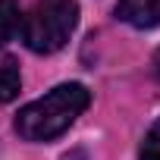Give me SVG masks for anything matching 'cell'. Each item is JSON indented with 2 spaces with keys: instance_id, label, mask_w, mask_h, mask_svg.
<instances>
[{
  "instance_id": "cell-6",
  "label": "cell",
  "mask_w": 160,
  "mask_h": 160,
  "mask_svg": "<svg viewBox=\"0 0 160 160\" xmlns=\"http://www.w3.org/2000/svg\"><path fill=\"white\" fill-rule=\"evenodd\" d=\"M138 160H160V119L148 129V135L141 141V151H138Z\"/></svg>"
},
{
  "instance_id": "cell-1",
  "label": "cell",
  "mask_w": 160,
  "mask_h": 160,
  "mask_svg": "<svg viewBox=\"0 0 160 160\" xmlns=\"http://www.w3.org/2000/svg\"><path fill=\"white\" fill-rule=\"evenodd\" d=\"M91 104V91L78 82H63L44 98L25 104L16 116V132L25 141H50L63 135Z\"/></svg>"
},
{
  "instance_id": "cell-3",
  "label": "cell",
  "mask_w": 160,
  "mask_h": 160,
  "mask_svg": "<svg viewBox=\"0 0 160 160\" xmlns=\"http://www.w3.org/2000/svg\"><path fill=\"white\" fill-rule=\"evenodd\" d=\"M116 16L135 28H154L160 25V0H119Z\"/></svg>"
},
{
  "instance_id": "cell-5",
  "label": "cell",
  "mask_w": 160,
  "mask_h": 160,
  "mask_svg": "<svg viewBox=\"0 0 160 160\" xmlns=\"http://www.w3.org/2000/svg\"><path fill=\"white\" fill-rule=\"evenodd\" d=\"M22 32V10L19 0H0V47Z\"/></svg>"
},
{
  "instance_id": "cell-7",
  "label": "cell",
  "mask_w": 160,
  "mask_h": 160,
  "mask_svg": "<svg viewBox=\"0 0 160 160\" xmlns=\"http://www.w3.org/2000/svg\"><path fill=\"white\" fill-rule=\"evenodd\" d=\"M154 69H157V78H160V53H157V60H154Z\"/></svg>"
},
{
  "instance_id": "cell-4",
  "label": "cell",
  "mask_w": 160,
  "mask_h": 160,
  "mask_svg": "<svg viewBox=\"0 0 160 160\" xmlns=\"http://www.w3.org/2000/svg\"><path fill=\"white\" fill-rule=\"evenodd\" d=\"M22 88V75H19V63L10 53H0V104H7L19 94Z\"/></svg>"
},
{
  "instance_id": "cell-2",
  "label": "cell",
  "mask_w": 160,
  "mask_h": 160,
  "mask_svg": "<svg viewBox=\"0 0 160 160\" xmlns=\"http://www.w3.org/2000/svg\"><path fill=\"white\" fill-rule=\"evenodd\" d=\"M78 25L75 0H35L32 13L22 19V38L35 53H57L66 47Z\"/></svg>"
}]
</instances>
